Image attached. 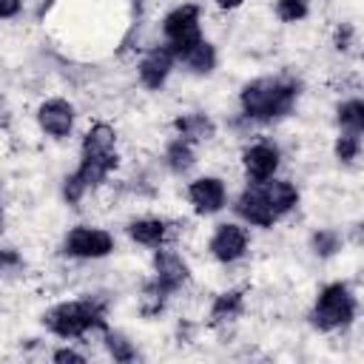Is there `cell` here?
<instances>
[{"label": "cell", "mask_w": 364, "mask_h": 364, "mask_svg": "<svg viewBox=\"0 0 364 364\" xmlns=\"http://www.w3.org/2000/svg\"><path fill=\"white\" fill-rule=\"evenodd\" d=\"M54 361H57V364H68V361L82 364V361H85V355H82V353H77V350H71V347H60V350H54Z\"/></svg>", "instance_id": "obj_26"}, {"label": "cell", "mask_w": 364, "mask_h": 364, "mask_svg": "<svg viewBox=\"0 0 364 364\" xmlns=\"http://www.w3.org/2000/svg\"><path fill=\"white\" fill-rule=\"evenodd\" d=\"M247 230L242 228V225H236V222H225V225H219L216 230H213V236H210V256L216 259V262H222V264H230V262H236V259H242L245 253H247Z\"/></svg>", "instance_id": "obj_7"}, {"label": "cell", "mask_w": 364, "mask_h": 364, "mask_svg": "<svg viewBox=\"0 0 364 364\" xmlns=\"http://www.w3.org/2000/svg\"><path fill=\"white\" fill-rule=\"evenodd\" d=\"M245 307V293L242 290H225L213 299L210 304V324H222V321H230L242 313Z\"/></svg>", "instance_id": "obj_18"}, {"label": "cell", "mask_w": 364, "mask_h": 364, "mask_svg": "<svg viewBox=\"0 0 364 364\" xmlns=\"http://www.w3.org/2000/svg\"><path fill=\"white\" fill-rule=\"evenodd\" d=\"M242 162L250 182H267L279 171V148L270 142H256L242 154Z\"/></svg>", "instance_id": "obj_11"}, {"label": "cell", "mask_w": 364, "mask_h": 364, "mask_svg": "<svg viewBox=\"0 0 364 364\" xmlns=\"http://www.w3.org/2000/svg\"><path fill=\"white\" fill-rule=\"evenodd\" d=\"M23 264V256L11 247H0V273H9V270H17Z\"/></svg>", "instance_id": "obj_25"}, {"label": "cell", "mask_w": 364, "mask_h": 364, "mask_svg": "<svg viewBox=\"0 0 364 364\" xmlns=\"http://www.w3.org/2000/svg\"><path fill=\"white\" fill-rule=\"evenodd\" d=\"M128 236H131L134 242H139V245L159 247V245L165 242V236H168V225H165L162 219H151V216L134 219V222L128 225Z\"/></svg>", "instance_id": "obj_16"}, {"label": "cell", "mask_w": 364, "mask_h": 364, "mask_svg": "<svg viewBox=\"0 0 364 364\" xmlns=\"http://www.w3.org/2000/svg\"><path fill=\"white\" fill-rule=\"evenodd\" d=\"M299 100V82L287 77H259L247 82L239 94L242 114L247 119L270 122L279 117H287Z\"/></svg>", "instance_id": "obj_1"}, {"label": "cell", "mask_w": 364, "mask_h": 364, "mask_svg": "<svg viewBox=\"0 0 364 364\" xmlns=\"http://www.w3.org/2000/svg\"><path fill=\"white\" fill-rule=\"evenodd\" d=\"M0 230H3V208H0Z\"/></svg>", "instance_id": "obj_31"}, {"label": "cell", "mask_w": 364, "mask_h": 364, "mask_svg": "<svg viewBox=\"0 0 364 364\" xmlns=\"http://www.w3.org/2000/svg\"><path fill=\"white\" fill-rule=\"evenodd\" d=\"M353 316H355V296L350 293L347 284L333 282L318 293L313 313H310V321H313V327L330 333V330L347 327L353 321Z\"/></svg>", "instance_id": "obj_4"}, {"label": "cell", "mask_w": 364, "mask_h": 364, "mask_svg": "<svg viewBox=\"0 0 364 364\" xmlns=\"http://www.w3.org/2000/svg\"><path fill=\"white\" fill-rule=\"evenodd\" d=\"M350 37H353V28H350V26H341V28L336 31V48H338V51H344V48H347V43H350Z\"/></svg>", "instance_id": "obj_28"}, {"label": "cell", "mask_w": 364, "mask_h": 364, "mask_svg": "<svg viewBox=\"0 0 364 364\" xmlns=\"http://www.w3.org/2000/svg\"><path fill=\"white\" fill-rule=\"evenodd\" d=\"M63 250L68 256H77V259H102L114 250V236L102 228L77 225V228L68 230V236L63 242Z\"/></svg>", "instance_id": "obj_6"}, {"label": "cell", "mask_w": 364, "mask_h": 364, "mask_svg": "<svg viewBox=\"0 0 364 364\" xmlns=\"http://www.w3.org/2000/svg\"><path fill=\"white\" fill-rule=\"evenodd\" d=\"M358 151H361V139H358L355 131L338 134V139H336V156H338L341 162H353V159L358 156Z\"/></svg>", "instance_id": "obj_23"}, {"label": "cell", "mask_w": 364, "mask_h": 364, "mask_svg": "<svg viewBox=\"0 0 364 364\" xmlns=\"http://www.w3.org/2000/svg\"><path fill=\"white\" fill-rule=\"evenodd\" d=\"M173 128L188 142H202V139H210L216 134L213 119L205 117V114H182V117L173 119Z\"/></svg>", "instance_id": "obj_15"}, {"label": "cell", "mask_w": 364, "mask_h": 364, "mask_svg": "<svg viewBox=\"0 0 364 364\" xmlns=\"http://www.w3.org/2000/svg\"><path fill=\"white\" fill-rule=\"evenodd\" d=\"M173 63H176V54H173V48L168 43L154 46L142 57V63H139V80H142V85L151 88V91L162 88L165 80H168V74L173 71Z\"/></svg>", "instance_id": "obj_10"}, {"label": "cell", "mask_w": 364, "mask_h": 364, "mask_svg": "<svg viewBox=\"0 0 364 364\" xmlns=\"http://www.w3.org/2000/svg\"><path fill=\"white\" fill-rule=\"evenodd\" d=\"M165 162H168V168H171L173 173H185V171H191V168H193V162H196L193 142H188V139L176 136V139L165 148Z\"/></svg>", "instance_id": "obj_19"}, {"label": "cell", "mask_w": 364, "mask_h": 364, "mask_svg": "<svg viewBox=\"0 0 364 364\" xmlns=\"http://www.w3.org/2000/svg\"><path fill=\"white\" fill-rule=\"evenodd\" d=\"M276 14L284 23H299L307 17V0H276Z\"/></svg>", "instance_id": "obj_24"}, {"label": "cell", "mask_w": 364, "mask_h": 364, "mask_svg": "<svg viewBox=\"0 0 364 364\" xmlns=\"http://www.w3.org/2000/svg\"><path fill=\"white\" fill-rule=\"evenodd\" d=\"M191 270L188 262L173 250H156L154 253V279L142 290V316L162 313L171 293H176L188 282Z\"/></svg>", "instance_id": "obj_3"}, {"label": "cell", "mask_w": 364, "mask_h": 364, "mask_svg": "<svg viewBox=\"0 0 364 364\" xmlns=\"http://www.w3.org/2000/svg\"><path fill=\"white\" fill-rule=\"evenodd\" d=\"M37 122L40 128L48 134V136H68L71 128H74V108L71 102L65 100H46L40 108H37Z\"/></svg>", "instance_id": "obj_12"}, {"label": "cell", "mask_w": 364, "mask_h": 364, "mask_svg": "<svg viewBox=\"0 0 364 364\" xmlns=\"http://www.w3.org/2000/svg\"><path fill=\"white\" fill-rule=\"evenodd\" d=\"M162 34H165V43L173 48V54L179 57L191 43H196L202 37V31H199V6H193V3L176 6L162 20Z\"/></svg>", "instance_id": "obj_5"}, {"label": "cell", "mask_w": 364, "mask_h": 364, "mask_svg": "<svg viewBox=\"0 0 364 364\" xmlns=\"http://www.w3.org/2000/svg\"><path fill=\"white\" fill-rule=\"evenodd\" d=\"M176 60H182L193 74H210L216 68V48H213V43H208L205 37H199Z\"/></svg>", "instance_id": "obj_14"}, {"label": "cell", "mask_w": 364, "mask_h": 364, "mask_svg": "<svg viewBox=\"0 0 364 364\" xmlns=\"http://www.w3.org/2000/svg\"><path fill=\"white\" fill-rule=\"evenodd\" d=\"M222 9H236V6H242V0H216Z\"/></svg>", "instance_id": "obj_30"}, {"label": "cell", "mask_w": 364, "mask_h": 364, "mask_svg": "<svg viewBox=\"0 0 364 364\" xmlns=\"http://www.w3.org/2000/svg\"><path fill=\"white\" fill-rule=\"evenodd\" d=\"M43 324L60 338H80L91 330H105V307L94 299L60 301L43 313Z\"/></svg>", "instance_id": "obj_2"}, {"label": "cell", "mask_w": 364, "mask_h": 364, "mask_svg": "<svg viewBox=\"0 0 364 364\" xmlns=\"http://www.w3.org/2000/svg\"><path fill=\"white\" fill-rule=\"evenodd\" d=\"M102 341H105V350L111 353V358L114 361H134L136 358V350H134V344L122 336V333H114V330H102Z\"/></svg>", "instance_id": "obj_20"}, {"label": "cell", "mask_w": 364, "mask_h": 364, "mask_svg": "<svg viewBox=\"0 0 364 364\" xmlns=\"http://www.w3.org/2000/svg\"><path fill=\"white\" fill-rule=\"evenodd\" d=\"M117 151V131L108 122H94L82 136V154H105Z\"/></svg>", "instance_id": "obj_17"}, {"label": "cell", "mask_w": 364, "mask_h": 364, "mask_svg": "<svg viewBox=\"0 0 364 364\" xmlns=\"http://www.w3.org/2000/svg\"><path fill=\"white\" fill-rule=\"evenodd\" d=\"M0 125H9V108L3 105V100H0Z\"/></svg>", "instance_id": "obj_29"}, {"label": "cell", "mask_w": 364, "mask_h": 364, "mask_svg": "<svg viewBox=\"0 0 364 364\" xmlns=\"http://www.w3.org/2000/svg\"><path fill=\"white\" fill-rule=\"evenodd\" d=\"M338 125L344 131H355L361 134L364 128V102L361 100H347L338 105Z\"/></svg>", "instance_id": "obj_21"}, {"label": "cell", "mask_w": 364, "mask_h": 364, "mask_svg": "<svg viewBox=\"0 0 364 364\" xmlns=\"http://www.w3.org/2000/svg\"><path fill=\"white\" fill-rule=\"evenodd\" d=\"M188 199L199 216H210L225 208V199H228L225 182L219 176H199L188 185Z\"/></svg>", "instance_id": "obj_9"}, {"label": "cell", "mask_w": 364, "mask_h": 364, "mask_svg": "<svg viewBox=\"0 0 364 364\" xmlns=\"http://www.w3.org/2000/svg\"><path fill=\"white\" fill-rule=\"evenodd\" d=\"M310 247H313L316 256L327 259V256H333V253L341 250V236H338L336 230H316V233L310 236Z\"/></svg>", "instance_id": "obj_22"}, {"label": "cell", "mask_w": 364, "mask_h": 364, "mask_svg": "<svg viewBox=\"0 0 364 364\" xmlns=\"http://www.w3.org/2000/svg\"><path fill=\"white\" fill-rule=\"evenodd\" d=\"M236 213L245 219V222H250V225H256V228H273L276 222H279V216L273 213V208H270V202H267V196H264V191H262V182H253V185H247L242 193H239V199H236Z\"/></svg>", "instance_id": "obj_8"}, {"label": "cell", "mask_w": 364, "mask_h": 364, "mask_svg": "<svg viewBox=\"0 0 364 364\" xmlns=\"http://www.w3.org/2000/svg\"><path fill=\"white\" fill-rule=\"evenodd\" d=\"M20 6H23V0H0V20L14 17L20 11Z\"/></svg>", "instance_id": "obj_27"}, {"label": "cell", "mask_w": 364, "mask_h": 364, "mask_svg": "<svg viewBox=\"0 0 364 364\" xmlns=\"http://www.w3.org/2000/svg\"><path fill=\"white\" fill-rule=\"evenodd\" d=\"M262 191H264V196H267V202L279 219L299 205V191L287 179H267V182H262Z\"/></svg>", "instance_id": "obj_13"}]
</instances>
